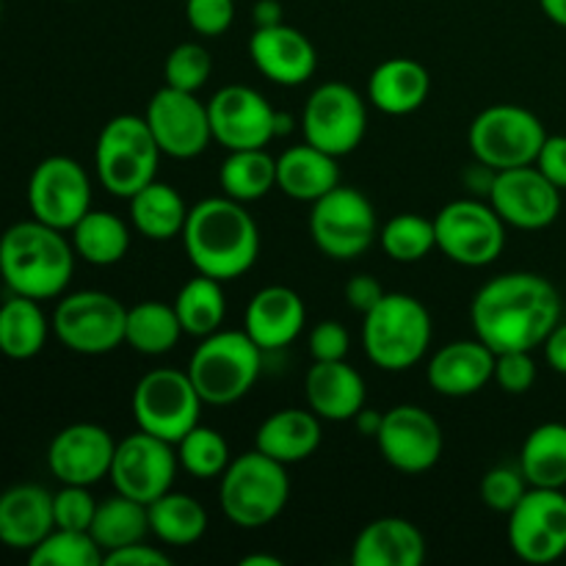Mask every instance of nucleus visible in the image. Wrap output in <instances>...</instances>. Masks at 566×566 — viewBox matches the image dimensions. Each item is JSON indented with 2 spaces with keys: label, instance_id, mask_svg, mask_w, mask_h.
I'll return each mask as SVG.
<instances>
[{
  "label": "nucleus",
  "instance_id": "nucleus-53",
  "mask_svg": "<svg viewBox=\"0 0 566 566\" xmlns=\"http://www.w3.org/2000/svg\"><path fill=\"white\" fill-rule=\"evenodd\" d=\"M252 22L254 28H274L285 22V9H282L280 0H258L252 9Z\"/></svg>",
  "mask_w": 566,
  "mask_h": 566
},
{
  "label": "nucleus",
  "instance_id": "nucleus-35",
  "mask_svg": "<svg viewBox=\"0 0 566 566\" xmlns=\"http://www.w3.org/2000/svg\"><path fill=\"white\" fill-rule=\"evenodd\" d=\"M186 335L180 326V318L175 313V304L166 302H138L127 310L125 324V343L133 352L144 357H160L169 354Z\"/></svg>",
  "mask_w": 566,
  "mask_h": 566
},
{
  "label": "nucleus",
  "instance_id": "nucleus-46",
  "mask_svg": "<svg viewBox=\"0 0 566 566\" xmlns=\"http://www.w3.org/2000/svg\"><path fill=\"white\" fill-rule=\"evenodd\" d=\"M492 381L509 396H525L536 385V363L531 352H501L495 354V374Z\"/></svg>",
  "mask_w": 566,
  "mask_h": 566
},
{
  "label": "nucleus",
  "instance_id": "nucleus-21",
  "mask_svg": "<svg viewBox=\"0 0 566 566\" xmlns=\"http://www.w3.org/2000/svg\"><path fill=\"white\" fill-rule=\"evenodd\" d=\"M116 442L97 423H72L53 437L48 448V468L61 484L94 486L111 473Z\"/></svg>",
  "mask_w": 566,
  "mask_h": 566
},
{
  "label": "nucleus",
  "instance_id": "nucleus-49",
  "mask_svg": "<svg viewBox=\"0 0 566 566\" xmlns=\"http://www.w3.org/2000/svg\"><path fill=\"white\" fill-rule=\"evenodd\" d=\"M534 166L553 186L566 191V136H547Z\"/></svg>",
  "mask_w": 566,
  "mask_h": 566
},
{
  "label": "nucleus",
  "instance_id": "nucleus-12",
  "mask_svg": "<svg viewBox=\"0 0 566 566\" xmlns=\"http://www.w3.org/2000/svg\"><path fill=\"white\" fill-rule=\"evenodd\" d=\"M313 241L326 258L354 260L368 252L379 238L374 202L359 188L337 186L313 202L310 213Z\"/></svg>",
  "mask_w": 566,
  "mask_h": 566
},
{
  "label": "nucleus",
  "instance_id": "nucleus-16",
  "mask_svg": "<svg viewBox=\"0 0 566 566\" xmlns=\"http://www.w3.org/2000/svg\"><path fill=\"white\" fill-rule=\"evenodd\" d=\"M180 459L177 448L160 437L138 429L136 434L116 442L114 462L108 479L119 495L133 497L138 503H153L175 486Z\"/></svg>",
  "mask_w": 566,
  "mask_h": 566
},
{
  "label": "nucleus",
  "instance_id": "nucleus-34",
  "mask_svg": "<svg viewBox=\"0 0 566 566\" xmlns=\"http://www.w3.org/2000/svg\"><path fill=\"white\" fill-rule=\"evenodd\" d=\"M520 470L531 486L564 490L566 486V423H542L525 437Z\"/></svg>",
  "mask_w": 566,
  "mask_h": 566
},
{
  "label": "nucleus",
  "instance_id": "nucleus-3",
  "mask_svg": "<svg viewBox=\"0 0 566 566\" xmlns=\"http://www.w3.org/2000/svg\"><path fill=\"white\" fill-rule=\"evenodd\" d=\"M75 274V247L39 219L17 221L0 235V280L17 296L59 298Z\"/></svg>",
  "mask_w": 566,
  "mask_h": 566
},
{
  "label": "nucleus",
  "instance_id": "nucleus-45",
  "mask_svg": "<svg viewBox=\"0 0 566 566\" xmlns=\"http://www.w3.org/2000/svg\"><path fill=\"white\" fill-rule=\"evenodd\" d=\"M94 512H97V501L88 492V486L61 484V490L53 495L55 528L88 531L92 528Z\"/></svg>",
  "mask_w": 566,
  "mask_h": 566
},
{
  "label": "nucleus",
  "instance_id": "nucleus-6",
  "mask_svg": "<svg viewBox=\"0 0 566 566\" xmlns=\"http://www.w3.org/2000/svg\"><path fill=\"white\" fill-rule=\"evenodd\" d=\"M287 497H291L287 464L265 457L258 448L232 459L230 468L221 473V512L235 528H265L285 512Z\"/></svg>",
  "mask_w": 566,
  "mask_h": 566
},
{
  "label": "nucleus",
  "instance_id": "nucleus-22",
  "mask_svg": "<svg viewBox=\"0 0 566 566\" xmlns=\"http://www.w3.org/2000/svg\"><path fill=\"white\" fill-rule=\"evenodd\" d=\"M249 55L260 75H265L276 86H302L315 75V66H318L315 44L287 22L274 28H254L249 39Z\"/></svg>",
  "mask_w": 566,
  "mask_h": 566
},
{
  "label": "nucleus",
  "instance_id": "nucleus-27",
  "mask_svg": "<svg viewBox=\"0 0 566 566\" xmlns=\"http://www.w3.org/2000/svg\"><path fill=\"white\" fill-rule=\"evenodd\" d=\"M426 562V539L403 517H379L359 531L352 547L354 566H420Z\"/></svg>",
  "mask_w": 566,
  "mask_h": 566
},
{
  "label": "nucleus",
  "instance_id": "nucleus-42",
  "mask_svg": "<svg viewBox=\"0 0 566 566\" xmlns=\"http://www.w3.org/2000/svg\"><path fill=\"white\" fill-rule=\"evenodd\" d=\"M105 553L88 531L53 528L31 553V566H99Z\"/></svg>",
  "mask_w": 566,
  "mask_h": 566
},
{
  "label": "nucleus",
  "instance_id": "nucleus-10",
  "mask_svg": "<svg viewBox=\"0 0 566 566\" xmlns=\"http://www.w3.org/2000/svg\"><path fill=\"white\" fill-rule=\"evenodd\" d=\"M127 307L103 291L66 293L53 313V335L70 352L99 357L125 346Z\"/></svg>",
  "mask_w": 566,
  "mask_h": 566
},
{
  "label": "nucleus",
  "instance_id": "nucleus-7",
  "mask_svg": "<svg viewBox=\"0 0 566 566\" xmlns=\"http://www.w3.org/2000/svg\"><path fill=\"white\" fill-rule=\"evenodd\" d=\"M160 147L144 116L122 114L103 125L94 147V169L108 193L130 199L158 175Z\"/></svg>",
  "mask_w": 566,
  "mask_h": 566
},
{
  "label": "nucleus",
  "instance_id": "nucleus-2",
  "mask_svg": "<svg viewBox=\"0 0 566 566\" xmlns=\"http://www.w3.org/2000/svg\"><path fill=\"white\" fill-rule=\"evenodd\" d=\"M180 238L197 274L219 282L238 280L258 263V224L243 202L230 197H208L188 208Z\"/></svg>",
  "mask_w": 566,
  "mask_h": 566
},
{
  "label": "nucleus",
  "instance_id": "nucleus-14",
  "mask_svg": "<svg viewBox=\"0 0 566 566\" xmlns=\"http://www.w3.org/2000/svg\"><path fill=\"white\" fill-rule=\"evenodd\" d=\"M506 517L509 545L525 564H553L566 556L564 490L531 486Z\"/></svg>",
  "mask_w": 566,
  "mask_h": 566
},
{
  "label": "nucleus",
  "instance_id": "nucleus-19",
  "mask_svg": "<svg viewBox=\"0 0 566 566\" xmlns=\"http://www.w3.org/2000/svg\"><path fill=\"white\" fill-rule=\"evenodd\" d=\"M486 202L517 230H545L562 213V188L553 186L534 164L495 171Z\"/></svg>",
  "mask_w": 566,
  "mask_h": 566
},
{
  "label": "nucleus",
  "instance_id": "nucleus-54",
  "mask_svg": "<svg viewBox=\"0 0 566 566\" xmlns=\"http://www.w3.org/2000/svg\"><path fill=\"white\" fill-rule=\"evenodd\" d=\"M381 420H385V412L363 407L357 412V418H354V426H357V431L363 437H374L376 440V434H379V429H381Z\"/></svg>",
  "mask_w": 566,
  "mask_h": 566
},
{
  "label": "nucleus",
  "instance_id": "nucleus-47",
  "mask_svg": "<svg viewBox=\"0 0 566 566\" xmlns=\"http://www.w3.org/2000/svg\"><path fill=\"white\" fill-rule=\"evenodd\" d=\"M186 20L199 36H221L235 20V0H186Z\"/></svg>",
  "mask_w": 566,
  "mask_h": 566
},
{
  "label": "nucleus",
  "instance_id": "nucleus-30",
  "mask_svg": "<svg viewBox=\"0 0 566 566\" xmlns=\"http://www.w3.org/2000/svg\"><path fill=\"white\" fill-rule=\"evenodd\" d=\"M321 418L313 409H280L260 423L254 448L282 464H298L321 446Z\"/></svg>",
  "mask_w": 566,
  "mask_h": 566
},
{
  "label": "nucleus",
  "instance_id": "nucleus-26",
  "mask_svg": "<svg viewBox=\"0 0 566 566\" xmlns=\"http://www.w3.org/2000/svg\"><path fill=\"white\" fill-rule=\"evenodd\" d=\"M53 528V492L39 484H17L0 495V545L31 553Z\"/></svg>",
  "mask_w": 566,
  "mask_h": 566
},
{
  "label": "nucleus",
  "instance_id": "nucleus-33",
  "mask_svg": "<svg viewBox=\"0 0 566 566\" xmlns=\"http://www.w3.org/2000/svg\"><path fill=\"white\" fill-rule=\"evenodd\" d=\"M149 534L171 547H188L208 531V512L197 497L169 490L147 506Z\"/></svg>",
  "mask_w": 566,
  "mask_h": 566
},
{
  "label": "nucleus",
  "instance_id": "nucleus-23",
  "mask_svg": "<svg viewBox=\"0 0 566 566\" xmlns=\"http://www.w3.org/2000/svg\"><path fill=\"white\" fill-rule=\"evenodd\" d=\"M495 374V352L484 340L446 343L431 357L426 368V381L437 396L468 398L484 390Z\"/></svg>",
  "mask_w": 566,
  "mask_h": 566
},
{
  "label": "nucleus",
  "instance_id": "nucleus-29",
  "mask_svg": "<svg viewBox=\"0 0 566 566\" xmlns=\"http://www.w3.org/2000/svg\"><path fill=\"white\" fill-rule=\"evenodd\" d=\"M337 186H340L337 158L313 144L304 142L276 158V188L296 202H318Z\"/></svg>",
  "mask_w": 566,
  "mask_h": 566
},
{
  "label": "nucleus",
  "instance_id": "nucleus-24",
  "mask_svg": "<svg viewBox=\"0 0 566 566\" xmlns=\"http://www.w3.org/2000/svg\"><path fill=\"white\" fill-rule=\"evenodd\" d=\"M304 324H307V310L302 296L285 285H269L254 293L243 315V332L265 354L291 346L304 332Z\"/></svg>",
  "mask_w": 566,
  "mask_h": 566
},
{
  "label": "nucleus",
  "instance_id": "nucleus-57",
  "mask_svg": "<svg viewBox=\"0 0 566 566\" xmlns=\"http://www.w3.org/2000/svg\"><path fill=\"white\" fill-rule=\"evenodd\" d=\"M291 130H293V116L280 114V111H276V119H274V133H276V138L287 136V133H291Z\"/></svg>",
  "mask_w": 566,
  "mask_h": 566
},
{
  "label": "nucleus",
  "instance_id": "nucleus-39",
  "mask_svg": "<svg viewBox=\"0 0 566 566\" xmlns=\"http://www.w3.org/2000/svg\"><path fill=\"white\" fill-rule=\"evenodd\" d=\"M175 313L180 318V326L191 337H208L221 329L227 315V296L224 287L213 276L197 274L180 287L175 298Z\"/></svg>",
  "mask_w": 566,
  "mask_h": 566
},
{
  "label": "nucleus",
  "instance_id": "nucleus-11",
  "mask_svg": "<svg viewBox=\"0 0 566 566\" xmlns=\"http://www.w3.org/2000/svg\"><path fill=\"white\" fill-rule=\"evenodd\" d=\"M434 232L437 249L464 269H484L506 249V221L481 199L448 202L434 216Z\"/></svg>",
  "mask_w": 566,
  "mask_h": 566
},
{
  "label": "nucleus",
  "instance_id": "nucleus-1",
  "mask_svg": "<svg viewBox=\"0 0 566 566\" xmlns=\"http://www.w3.org/2000/svg\"><path fill=\"white\" fill-rule=\"evenodd\" d=\"M470 321L475 337L495 354L534 352L562 321V296L542 274L512 271L479 287Z\"/></svg>",
  "mask_w": 566,
  "mask_h": 566
},
{
  "label": "nucleus",
  "instance_id": "nucleus-51",
  "mask_svg": "<svg viewBox=\"0 0 566 566\" xmlns=\"http://www.w3.org/2000/svg\"><path fill=\"white\" fill-rule=\"evenodd\" d=\"M103 564L108 566H169L171 558L158 547L147 545V542H133V545L119 547V551L105 553Z\"/></svg>",
  "mask_w": 566,
  "mask_h": 566
},
{
  "label": "nucleus",
  "instance_id": "nucleus-9",
  "mask_svg": "<svg viewBox=\"0 0 566 566\" xmlns=\"http://www.w3.org/2000/svg\"><path fill=\"white\" fill-rule=\"evenodd\" d=\"M545 138L547 130L539 116L512 103H497L481 111L468 133L475 160L495 171L536 164Z\"/></svg>",
  "mask_w": 566,
  "mask_h": 566
},
{
  "label": "nucleus",
  "instance_id": "nucleus-38",
  "mask_svg": "<svg viewBox=\"0 0 566 566\" xmlns=\"http://www.w3.org/2000/svg\"><path fill=\"white\" fill-rule=\"evenodd\" d=\"M88 534L103 547V553L119 551V547L133 545V542H144L149 534L147 503H138L116 492L108 501L97 503Z\"/></svg>",
  "mask_w": 566,
  "mask_h": 566
},
{
  "label": "nucleus",
  "instance_id": "nucleus-20",
  "mask_svg": "<svg viewBox=\"0 0 566 566\" xmlns=\"http://www.w3.org/2000/svg\"><path fill=\"white\" fill-rule=\"evenodd\" d=\"M208 114L213 142H219L227 153L269 147L276 138L274 105L252 86L219 88L210 97Z\"/></svg>",
  "mask_w": 566,
  "mask_h": 566
},
{
  "label": "nucleus",
  "instance_id": "nucleus-55",
  "mask_svg": "<svg viewBox=\"0 0 566 566\" xmlns=\"http://www.w3.org/2000/svg\"><path fill=\"white\" fill-rule=\"evenodd\" d=\"M542 11L551 22H556L558 28H566V0H539Z\"/></svg>",
  "mask_w": 566,
  "mask_h": 566
},
{
  "label": "nucleus",
  "instance_id": "nucleus-4",
  "mask_svg": "<svg viewBox=\"0 0 566 566\" xmlns=\"http://www.w3.org/2000/svg\"><path fill=\"white\" fill-rule=\"evenodd\" d=\"M431 346V313L409 293H385L363 315L365 357L387 374L415 368Z\"/></svg>",
  "mask_w": 566,
  "mask_h": 566
},
{
  "label": "nucleus",
  "instance_id": "nucleus-40",
  "mask_svg": "<svg viewBox=\"0 0 566 566\" xmlns=\"http://www.w3.org/2000/svg\"><path fill=\"white\" fill-rule=\"evenodd\" d=\"M381 252L396 263H418L437 249L434 219L418 213H401L379 230Z\"/></svg>",
  "mask_w": 566,
  "mask_h": 566
},
{
  "label": "nucleus",
  "instance_id": "nucleus-17",
  "mask_svg": "<svg viewBox=\"0 0 566 566\" xmlns=\"http://www.w3.org/2000/svg\"><path fill=\"white\" fill-rule=\"evenodd\" d=\"M144 119L160 153L175 160L197 158L213 142L208 103H202L193 92H180L171 86L158 88L149 99Z\"/></svg>",
  "mask_w": 566,
  "mask_h": 566
},
{
  "label": "nucleus",
  "instance_id": "nucleus-44",
  "mask_svg": "<svg viewBox=\"0 0 566 566\" xmlns=\"http://www.w3.org/2000/svg\"><path fill=\"white\" fill-rule=\"evenodd\" d=\"M528 490L531 484L523 475V470H520V464L517 468L501 464V468L486 470L484 479H481V501H484L486 509H492L497 514L512 512Z\"/></svg>",
  "mask_w": 566,
  "mask_h": 566
},
{
  "label": "nucleus",
  "instance_id": "nucleus-31",
  "mask_svg": "<svg viewBox=\"0 0 566 566\" xmlns=\"http://www.w3.org/2000/svg\"><path fill=\"white\" fill-rule=\"evenodd\" d=\"M127 202H130L133 230L138 235L149 238V241H171V238L182 235V227H186L188 219V205L180 197V191L171 188L169 182H147Z\"/></svg>",
  "mask_w": 566,
  "mask_h": 566
},
{
  "label": "nucleus",
  "instance_id": "nucleus-52",
  "mask_svg": "<svg viewBox=\"0 0 566 566\" xmlns=\"http://www.w3.org/2000/svg\"><path fill=\"white\" fill-rule=\"evenodd\" d=\"M545 348V359L556 374L566 376V321H558L556 329L547 335V340L542 343Z\"/></svg>",
  "mask_w": 566,
  "mask_h": 566
},
{
  "label": "nucleus",
  "instance_id": "nucleus-36",
  "mask_svg": "<svg viewBox=\"0 0 566 566\" xmlns=\"http://www.w3.org/2000/svg\"><path fill=\"white\" fill-rule=\"evenodd\" d=\"M70 232L75 254L92 265H116L130 249V230L108 210H88Z\"/></svg>",
  "mask_w": 566,
  "mask_h": 566
},
{
  "label": "nucleus",
  "instance_id": "nucleus-56",
  "mask_svg": "<svg viewBox=\"0 0 566 566\" xmlns=\"http://www.w3.org/2000/svg\"><path fill=\"white\" fill-rule=\"evenodd\" d=\"M241 566H282V562L274 556H265V553H254V556H243Z\"/></svg>",
  "mask_w": 566,
  "mask_h": 566
},
{
  "label": "nucleus",
  "instance_id": "nucleus-25",
  "mask_svg": "<svg viewBox=\"0 0 566 566\" xmlns=\"http://www.w3.org/2000/svg\"><path fill=\"white\" fill-rule=\"evenodd\" d=\"M304 396L307 407L321 420L348 423L365 407L368 392H365L363 374L346 359H335V363H313L304 376Z\"/></svg>",
  "mask_w": 566,
  "mask_h": 566
},
{
  "label": "nucleus",
  "instance_id": "nucleus-5",
  "mask_svg": "<svg viewBox=\"0 0 566 566\" xmlns=\"http://www.w3.org/2000/svg\"><path fill=\"white\" fill-rule=\"evenodd\" d=\"M263 354L247 332L219 329L199 340L186 370L205 403L230 407L258 385Z\"/></svg>",
  "mask_w": 566,
  "mask_h": 566
},
{
  "label": "nucleus",
  "instance_id": "nucleus-32",
  "mask_svg": "<svg viewBox=\"0 0 566 566\" xmlns=\"http://www.w3.org/2000/svg\"><path fill=\"white\" fill-rule=\"evenodd\" d=\"M53 321L44 315L42 302L11 293L0 304V354L9 359H31L48 343Z\"/></svg>",
  "mask_w": 566,
  "mask_h": 566
},
{
  "label": "nucleus",
  "instance_id": "nucleus-58",
  "mask_svg": "<svg viewBox=\"0 0 566 566\" xmlns=\"http://www.w3.org/2000/svg\"><path fill=\"white\" fill-rule=\"evenodd\" d=\"M0 20H3V0H0Z\"/></svg>",
  "mask_w": 566,
  "mask_h": 566
},
{
  "label": "nucleus",
  "instance_id": "nucleus-48",
  "mask_svg": "<svg viewBox=\"0 0 566 566\" xmlns=\"http://www.w3.org/2000/svg\"><path fill=\"white\" fill-rule=\"evenodd\" d=\"M310 357L313 363H335V359H346L348 348H352V335L340 321H321L310 329L307 337Z\"/></svg>",
  "mask_w": 566,
  "mask_h": 566
},
{
  "label": "nucleus",
  "instance_id": "nucleus-43",
  "mask_svg": "<svg viewBox=\"0 0 566 566\" xmlns=\"http://www.w3.org/2000/svg\"><path fill=\"white\" fill-rule=\"evenodd\" d=\"M213 72V59L208 50L197 42H182L166 55L164 61V81L166 86L180 88V92L197 94Z\"/></svg>",
  "mask_w": 566,
  "mask_h": 566
},
{
  "label": "nucleus",
  "instance_id": "nucleus-41",
  "mask_svg": "<svg viewBox=\"0 0 566 566\" xmlns=\"http://www.w3.org/2000/svg\"><path fill=\"white\" fill-rule=\"evenodd\" d=\"M175 448L180 468L191 473L193 479H219L232 462L224 434L202 423L193 426Z\"/></svg>",
  "mask_w": 566,
  "mask_h": 566
},
{
  "label": "nucleus",
  "instance_id": "nucleus-37",
  "mask_svg": "<svg viewBox=\"0 0 566 566\" xmlns=\"http://www.w3.org/2000/svg\"><path fill=\"white\" fill-rule=\"evenodd\" d=\"M224 197L235 202H258L271 188H276V158L260 149H232L219 169Z\"/></svg>",
  "mask_w": 566,
  "mask_h": 566
},
{
  "label": "nucleus",
  "instance_id": "nucleus-15",
  "mask_svg": "<svg viewBox=\"0 0 566 566\" xmlns=\"http://www.w3.org/2000/svg\"><path fill=\"white\" fill-rule=\"evenodd\" d=\"M28 208L33 219L70 232L92 210V180L75 158L50 155L28 180Z\"/></svg>",
  "mask_w": 566,
  "mask_h": 566
},
{
  "label": "nucleus",
  "instance_id": "nucleus-8",
  "mask_svg": "<svg viewBox=\"0 0 566 566\" xmlns=\"http://www.w3.org/2000/svg\"><path fill=\"white\" fill-rule=\"evenodd\" d=\"M130 403L138 429L160 437L171 446H177L199 423L205 407L188 370L175 368H158L144 374L133 390Z\"/></svg>",
  "mask_w": 566,
  "mask_h": 566
},
{
  "label": "nucleus",
  "instance_id": "nucleus-50",
  "mask_svg": "<svg viewBox=\"0 0 566 566\" xmlns=\"http://www.w3.org/2000/svg\"><path fill=\"white\" fill-rule=\"evenodd\" d=\"M385 287H381V282L376 280V276L370 274H357L352 276V280L346 282V287H343V296H346V304L354 310V313L365 315L368 310H374L376 304L381 302V296H385Z\"/></svg>",
  "mask_w": 566,
  "mask_h": 566
},
{
  "label": "nucleus",
  "instance_id": "nucleus-13",
  "mask_svg": "<svg viewBox=\"0 0 566 566\" xmlns=\"http://www.w3.org/2000/svg\"><path fill=\"white\" fill-rule=\"evenodd\" d=\"M302 130L304 142L343 158L363 144L368 130V105L348 83H321L302 111Z\"/></svg>",
  "mask_w": 566,
  "mask_h": 566
},
{
  "label": "nucleus",
  "instance_id": "nucleus-28",
  "mask_svg": "<svg viewBox=\"0 0 566 566\" xmlns=\"http://www.w3.org/2000/svg\"><path fill=\"white\" fill-rule=\"evenodd\" d=\"M431 92V77L415 59H387L370 72L368 99L387 116L415 114Z\"/></svg>",
  "mask_w": 566,
  "mask_h": 566
},
{
  "label": "nucleus",
  "instance_id": "nucleus-18",
  "mask_svg": "<svg viewBox=\"0 0 566 566\" xmlns=\"http://www.w3.org/2000/svg\"><path fill=\"white\" fill-rule=\"evenodd\" d=\"M381 457L398 473L418 475L434 468L446 448L442 426L431 412L415 403H398L387 409L376 434Z\"/></svg>",
  "mask_w": 566,
  "mask_h": 566
}]
</instances>
